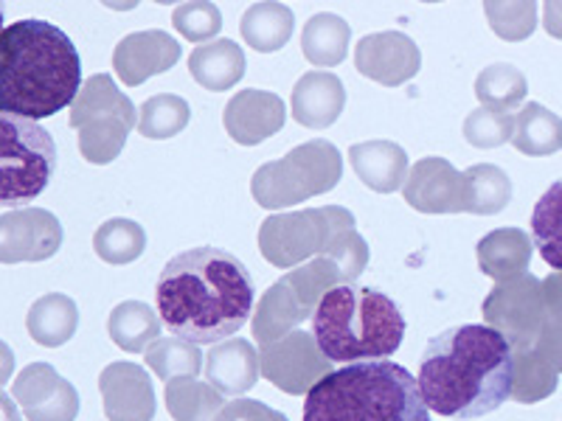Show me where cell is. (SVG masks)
<instances>
[{
  "label": "cell",
  "instance_id": "cell-1",
  "mask_svg": "<svg viewBox=\"0 0 562 421\" xmlns=\"http://www.w3.org/2000/svg\"><path fill=\"white\" fill-rule=\"evenodd\" d=\"M254 278L223 248H194L169 259L155 281V307L169 332L194 345L225 343L254 312Z\"/></svg>",
  "mask_w": 562,
  "mask_h": 421
},
{
  "label": "cell",
  "instance_id": "cell-2",
  "mask_svg": "<svg viewBox=\"0 0 562 421\" xmlns=\"http://www.w3.org/2000/svg\"><path fill=\"white\" fill-rule=\"evenodd\" d=\"M416 383L434 413L445 419H479L512 399V345L492 326H453L428 343Z\"/></svg>",
  "mask_w": 562,
  "mask_h": 421
},
{
  "label": "cell",
  "instance_id": "cell-3",
  "mask_svg": "<svg viewBox=\"0 0 562 421\" xmlns=\"http://www.w3.org/2000/svg\"><path fill=\"white\" fill-rule=\"evenodd\" d=\"M82 59L63 29L45 20H18L0 32V110L26 122L77 102Z\"/></svg>",
  "mask_w": 562,
  "mask_h": 421
},
{
  "label": "cell",
  "instance_id": "cell-4",
  "mask_svg": "<svg viewBox=\"0 0 562 421\" xmlns=\"http://www.w3.org/2000/svg\"><path fill=\"white\" fill-rule=\"evenodd\" d=\"M304 421H430L411 371L389 360L326 374L304 399Z\"/></svg>",
  "mask_w": 562,
  "mask_h": 421
},
{
  "label": "cell",
  "instance_id": "cell-5",
  "mask_svg": "<svg viewBox=\"0 0 562 421\" xmlns=\"http://www.w3.org/2000/svg\"><path fill=\"white\" fill-rule=\"evenodd\" d=\"M313 334L329 363H374L389 360L403 345L405 318L380 289L344 284L318 304Z\"/></svg>",
  "mask_w": 562,
  "mask_h": 421
},
{
  "label": "cell",
  "instance_id": "cell-6",
  "mask_svg": "<svg viewBox=\"0 0 562 421\" xmlns=\"http://www.w3.org/2000/svg\"><path fill=\"white\" fill-rule=\"evenodd\" d=\"M259 253L279 270L301 268L318 255H333L355 275L369 264V244L355 230L351 210L340 205L273 214L259 228Z\"/></svg>",
  "mask_w": 562,
  "mask_h": 421
},
{
  "label": "cell",
  "instance_id": "cell-7",
  "mask_svg": "<svg viewBox=\"0 0 562 421\" xmlns=\"http://www.w3.org/2000/svg\"><path fill=\"white\" fill-rule=\"evenodd\" d=\"M340 178H344L340 149L329 140L315 138L293 147L284 158L256 169L250 178V194L262 208L281 210L333 192Z\"/></svg>",
  "mask_w": 562,
  "mask_h": 421
},
{
  "label": "cell",
  "instance_id": "cell-8",
  "mask_svg": "<svg viewBox=\"0 0 562 421\" xmlns=\"http://www.w3.org/2000/svg\"><path fill=\"white\" fill-rule=\"evenodd\" d=\"M68 124L79 133V152L93 167H108L122 155L130 129L138 127V110L110 73L85 79Z\"/></svg>",
  "mask_w": 562,
  "mask_h": 421
},
{
  "label": "cell",
  "instance_id": "cell-9",
  "mask_svg": "<svg viewBox=\"0 0 562 421\" xmlns=\"http://www.w3.org/2000/svg\"><path fill=\"white\" fill-rule=\"evenodd\" d=\"M57 169V144L37 122L18 115L0 118V203L26 208L48 189Z\"/></svg>",
  "mask_w": 562,
  "mask_h": 421
},
{
  "label": "cell",
  "instance_id": "cell-10",
  "mask_svg": "<svg viewBox=\"0 0 562 421\" xmlns=\"http://www.w3.org/2000/svg\"><path fill=\"white\" fill-rule=\"evenodd\" d=\"M481 312L486 326L504 334L512 351H537L546 326L543 281L531 273L498 281L481 304Z\"/></svg>",
  "mask_w": 562,
  "mask_h": 421
},
{
  "label": "cell",
  "instance_id": "cell-11",
  "mask_svg": "<svg viewBox=\"0 0 562 421\" xmlns=\"http://www.w3.org/2000/svg\"><path fill=\"white\" fill-rule=\"evenodd\" d=\"M259 363H262V377L290 396L310 394L326 374H333V363L321 351L315 334L299 329L288 338L262 345Z\"/></svg>",
  "mask_w": 562,
  "mask_h": 421
},
{
  "label": "cell",
  "instance_id": "cell-12",
  "mask_svg": "<svg viewBox=\"0 0 562 421\" xmlns=\"http://www.w3.org/2000/svg\"><path fill=\"white\" fill-rule=\"evenodd\" d=\"M403 197L419 214H461L473 210V189L464 172L448 158H422L411 169L403 185Z\"/></svg>",
  "mask_w": 562,
  "mask_h": 421
},
{
  "label": "cell",
  "instance_id": "cell-13",
  "mask_svg": "<svg viewBox=\"0 0 562 421\" xmlns=\"http://www.w3.org/2000/svg\"><path fill=\"white\" fill-rule=\"evenodd\" d=\"M63 248V223L45 208H14L0 217V262H45Z\"/></svg>",
  "mask_w": 562,
  "mask_h": 421
},
{
  "label": "cell",
  "instance_id": "cell-14",
  "mask_svg": "<svg viewBox=\"0 0 562 421\" xmlns=\"http://www.w3.org/2000/svg\"><path fill=\"white\" fill-rule=\"evenodd\" d=\"M12 396L29 421H74L79 416L77 388L48 363H32L20 371Z\"/></svg>",
  "mask_w": 562,
  "mask_h": 421
},
{
  "label": "cell",
  "instance_id": "cell-15",
  "mask_svg": "<svg viewBox=\"0 0 562 421\" xmlns=\"http://www.w3.org/2000/svg\"><path fill=\"white\" fill-rule=\"evenodd\" d=\"M355 68L371 82L396 88L419 73L422 52L419 45L403 32L366 34L355 48Z\"/></svg>",
  "mask_w": 562,
  "mask_h": 421
},
{
  "label": "cell",
  "instance_id": "cell-16",
  "mask_svg": "<svg viewBox=\"0 0 562 421\" xmlns=\"http://www.w3.org/2000/svg\"><path fill=\"white\" fill-rule=\"evenodd\" d=\"M108 421H153L155 388L147 368L138 363H110L99 377Z\"/></svg>",
  "mask_w": 562,
  "mask_h": 421
},
{
  "label": "cell",
  "instance_id": "cell-17",
  "mask_svg": "<svg viewBox=\"0 0 562 421\" xmlns=\"http://www.w3.org/2000/svg\"><path fill=\"white\" fill-rule=\"evenodd\" d=\"M183 48L169 32L147 29V32L127 34L113 52V70L127 88H138L149 77H158L172 68Z\"/></svg>",
  "mask_w": 562,
  "mask_h": 421
},
{
  "label": "cell",
  "instance_id": "cell-18",
  "mask_svg": "<svg viewBox=\"0 0 562 421\" xmlns=\"http://www.w3.org/2000/svg\"><path fill=\"white\" fill-rule=\"evenodd\" d=\"M284 122H288V107L281 96L256 88L239 90L237 96H231L223 113L225 133L243 147H256L273 138L284 127Z\"/></svg>",
  "mask_w": 562,
  "mask_h": 421
},
{
  "label": "cell",
  "instance_id": "cell-19",
  "mask_svg": "<svg viewBox=\"0 0 562 421\" xmlns=\"http://www.w3.org/2000/svg\"><path fill=\"white\" fill-rule=\"evenodd\" d=\"M293 118L307 129H326L346 107V88L329 70H310L293 88Z\"/></svg>",
  "mask_w": 562,
  "mask_h": 421
},
{
  "label": "cell",
  "instance_id": "cell-20",
  "mask_svg": "<svg viewBox=\"0 0 562 421\" xmlns=\"http://www.w3.org/2000/svg\"><path fill=\"white\" fill-rule=\"evenodd\" d=\"M259 374H262V363L250 340H225L205 354V379L223 396L239 399L254 388Z\"/></svg>",
  "mask_w": 562,
  "mask_h": 421
},
{
  "label": "cell",
  "instance_id": "cell-21",
  "mask_svg": "<svg viewBox=\"0 0 562 421\" xmlns=\"http://www.w3.org/2000/svg\"><path fill=\"white\" fill-rule=\"evenodd\" d=\"M349 163L360 183L369 185L371 192L391 194L396 189H403L408 180V155L400 144L385 138L363 140L349 149Z\"/></svg>",
  "mask_w": 562,
  "mask_h": 421
},
{
  "label": "cell",
  "instance_id": "cell-22",
  "mask_svg": "<svg viewBox=\"0 0 562 421\" xmlns=\"http://www.w3.org/2000/svg\"><path fill=\"white\" fill-rule=\"evenodd\" d=\"M475 253H479L481 273L492 275L495 281H509L529 273L535 242L520 228H495L475 244Z\"/></svg>",
  "mask_w": 562,
  "mask_h": 421
},
{
  "label": "cell",
  "instance_id": "cell-23",
  "mask_svg": "<svg viewBox=\"0 0 562 421\" xmlns=\"http://www.w3.org/2000/svg\"><path fill=\"white\" fill-rule=\"evenodd\" d=\"M189 73L200 88L211 93L237 88L245 77V52L234 39H214V43L198 45L189 57Z\"/></svg>",
  "mask_w": 562,
  "mask_h": 421
},
{
  "label": "cell",
  "instance_id": "cell-24",
  "mask_svg": "<svg viewBox=\"0 0 562 421\" xmlns=\"http://www.w3.org/2000/svg\"><path fill=\"white\" fill-rule=\"evenodd\" d=\"M313 320V315L301 307L299 298L290 293L284 281H276L273 287L259 298V307L254 312V338L262 345L276 343V340L288 338L295 332V326L304 320Z\"/></svg>",
  "mask_w": 562,
  "mask_h": 421
},
{
  "label": "cell",
  "instance_id": "cell-25",
  "mask_svg": "<svg viewBox=\"0 0 562 421\" xmlns=\"http://www.w3.org/2000/svg\"><path fill=\"white\" fill-rule=\"evenodd\" d=\"M295 29L293 9L284 3H254L245 9L243 20H239V32H243L245 43L254 48L256 54H273L281 52L290 43Z\"/></svg>",
  "mask_w": 562,
  "mask_h": 421
},
{
  "label": "cell",
  "instance_id": "cell-26",
  "mask_svg": "<svg viewBox=\"0 0 562 421\" xmlns=\"http://www.w3.org/2000/svg\"><path fill=\"white\" fill-rule=\"evenodd\" d=\"M79 326V307L74 298L63 293H48L37 298L29 309L26 329L34 338V343L45 349H59L77 334Z\"/></svg>",
  "mask_w": 562,
  "mask_h": 421
},
{
  "label": "cell",
  "instance_id": "cell-27",
  "mask_svg": "<svg viewBox=\"0 0 562 421\" xmlns=\"http://www.w3.org/2000/svg\"><path fill=\"white\" fill-rule=\"evenodd\" d=\"M512 147L529 158H546L562 149V118L543 107L540 102H529L515 113V135Z\"/></svg>",
  "mask_w": 562,
  "mask_h": 421
},
{
  "label": "cell",
  "instance_id": "cell-28",
  "mask_svg": "<svg viewBox=\"0 0 562 421\" xmlns=\"http://www.w3.org/2000/svg\"><path fill=\"white\" fill-rule=\"evenodd\" d=\"M351 39V26L340 14L318 12L304 23L301 32V52L318 68H335L346 59Z\"/></svg>",
  "mask_w": 562,
  "mask_h": 421
},
{
  "label": "cell",
  "instance_id": "cell-29",
  "mask_svg": "<svg viewBox=\"0 0 562 421\" xmlns=\"http://www.w3.org/2000/svg\"><path fill=\"white\" fill-rule=\"evenodd\" d=\"M160 315L155 312L144 300H124L110 312L108 332L119 349L130 351V354H140L147 351L155 340H160Z\"/></svg>",
  "mask_w": 562,
  "mask_h": 421
},
{
  "label": "cell",
  "instance_id": "cell-30",
  "mask_svg": "<svg viewBox=\"0 0 562 421\" xmlns=\"http://www.w3.org/2000/svg\"><path fill=\"white\" fill-rule=\"evenodd\" d=\"M531 242L543 262L562 273V178L546 189L531 210Z\"/></svg>",
  "mask_w": 562,
  "mask_h": 421
},
{
  "label": "cell",
  "instance_id": "cell-31",
  "mask_svg": "<svg viewBox=\"0 0 562 421\" xmlns=\"http://www.w3.org/2000/svg\"><path fill=\"white\" fill-rule=\"evenodd\" d=\"M223 408V394L198 377H178L167 383V410L175 421H214Z\"/></svg>",
  "mask_w": 562,
  "mask_h": 421
},
{
  "label": "cell",
  "instance_id": "cell-32",
  "mask_svg": "<svg viewBox=\"0 0 562 421\" xmlns=\"http://www.w3.org/2000/svg\"><path fill=\"white\" fill-rule=\"evenodd\" d=\"M93 250L108 264H130L147 250V230L133 219H108L93 234Z\"/></svg>",
  "mask_w": 562,
  "mask_h": 421
},
{
  "label": "cell",
  "instance_id": "cell-33",
  "mask_svg": "<svg viewBox=\"0 0 562 421\" xmlns=\"http://www.w3.org/2000/svg\"><path fill=\"white\" fill-rule=\"evenodd\" d=\"M189 118H192V107L186 99L175 93H158L140 104L138 133L149 140H167L183 133Z\"/></svg>",
  "mask_w": 562,
  "mask_h": 421
},
{
  "label": "cell",
  "instance_id": "cell-34",
  "mask_svg": "<svg viewBox=\"0 0 562 421\" xmlns=\"http://www.w3.org/2000/svg\"><path fill=\"white\" fill-rule=\"evenodd\" d=\"M515 357V383H512V399L520 405H535L557 390L560 374L540 351H512Z\"/></svg>",
  "mask_w": 562,
  "mask_h": 421
},
{
  "label": "cell",
  "instance_id": "cell-35",
  "mask_svg": "<svg viewBox=\"0 0 562 421\" xmlns=\"http://www.w3.org/2000/svg\"><path fill=\"white\" fill-rule=\"evenodd\" d=\"M526 93H529L526 77L509 62L490 65L475 79V96H479L481 107H495L509 113L512 107H518L524 102Z\"/></svg>",
  "mask_w": 562,
  "mask_h": 421
},
{
  "label": "cell",
  "instance_id": "cell-36",
  "mask_svg": "<svg viewBox=\"0 0 562 421\" xmlns=\"http://www.w3.org/2000/svg\"><path fill=\"white\" fill-rule=\"evenodd\" d=\"M144 354H147V365L155 371V377H160L164 383H172L178 377H198L205 368L198 345L180 338L155 340Z\"/></svg>",
  "mask_w": 562,
  "mask_h": 421
},
{
  "label": "cell",
  "instance_id": "cell-37",
  "mask_svg": "<svg viewBox=\"0 0 562 421\" xmlns=\"http://www.w3.org/2000/svg\"><path fill=\"white\" fill-rule=\"evenodd\" d=\"M464 174L470 180V189H473V210L470 214L492 217V214H501L512 203V180L501 167L475 163Z\"/></svg>",
  "mask_w": 562,
  "mask_h": 421
},
{
  "label": "cell",
  "instance_id": "cell-38",
  "mask_svg": "<svg viewBox=\"0 0 562 421\" xmlns=\"http://www.w3.org/2000/svg\"><path fill=\"white\" fill-rule=\"evenodd\" d=\"M515 135V115L506 110L479 107L464 118V138L479 149H495Z\"/></svg>",
  "mask_w": 562,
  "mask_h": 421
},
{
  "label": "cell",
  "instance_id": "cell-39",
  "mask_svg": "<svg viewBox=\"0 0 562 421\" xmlns=\"http://www.w3.org/2000/svg\"><path fill=\"white\" fill-rule=\"evenodd\" d=\"M546 295V326L540 334L537 351L562 374V273H551L543 281Z\"/></svg>",
  "mask_w": 562,
  "mask_h": 421
},
{
  "label": "cell",
  "instance_id": "cell-40",
  "mask_svg": "<svg viewBox=\"0 0 562 421\" xmlns=\"http://www.w3.org/2000/svg\"><path fill=\"white\" fill-rule=\"evenodd\" d=\"M492 32L501 39L518 43L537 29V3H484Z\"/></svg>",
  "mask_w": 562,
  "mask_h": 421
},
{
  "label": "cell",
  "instance_id": "cell-41",
  "mask_svg": "<svg viewBox=\"0 0 562 421\" xmlns=\"http://www.w3.org/2000/svg\"><path fill=\"white\" fill-rule=\"evenodd\" d=\"M172 23L186 39L192 43H203L211 37H217L220 29H223V12L214 3H180L172 12Z\"/></svg>",
  "mask_w": 562,
  "mask_h": 421
},
{
  "label": "cell",
  "instance_id": "cell-42",
  "mask_svg": "<svg viewBox=\"0 0 562 421\" xmlns=\"http://www.w3.org/2000/svg\"><path fill=\"white\" fill-rule=\"evenodd\" d=\"M214 421H290V419L281 413V410L259 402V399H243V396H239V399L225 405Z\"/></svg>",
  "mask_w": 562,
  "mask_h": 421
},
{
  "label": "cell",
  "instance_id": "cell-43",
  "mask_svg": "<svg viewBox=\"0 0 562 421\" xmlns=\"http://www.w3.org/2000/svg\"><path fill=\"white\" fill-rule=\"evenodd\" d=\"M543 23H546V32H549L551 37L562 39V3H546Z\"/></svg>",
  "mask_w": 562,
  "mask_h": 421
}]
</instances>
